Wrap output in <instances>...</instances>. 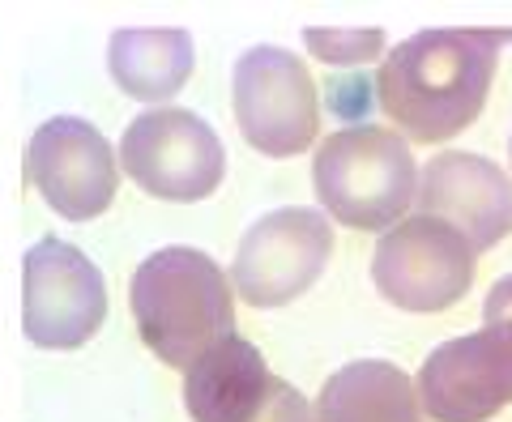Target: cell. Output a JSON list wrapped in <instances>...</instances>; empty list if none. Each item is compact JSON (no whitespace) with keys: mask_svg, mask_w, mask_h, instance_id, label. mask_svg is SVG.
<instances>
[{"mask_svg":"<svg viewBox=\"0 0 512 422\" xmlns=\"http://www.w3.org/2000/svg\"><path fill=\"white\" fill-rule=\"evenodd\" d=\"M508 30H419L384 52L376 99L410 141L440 145L487 107Z\"/></svg>","mask_w":512,"mask_h":422,"instance_id":"obj_1","label":"cell"},{"mask_svg":"<svg viewBox=\"0 0 512 422\" xmlns=\"http://www.w3.org/2000/svg\"><path fill=\"white\" fill-rule=\"evenodd\" d=\"M128 307L158 363L180 371L235 337L231 282L197 248H163L146 256L128 286Z\"/></svg>","mask_w":512,"mask_h":422,"instance_id":"obj_2","label":"cell"},{"mask_svg":"<svg viewBox=\"0 0 512 422\" xmlns=\"http://www.w3.org/2000/svg\"><path fill=\"white\" fill-rule=\"evenodd\" d=\"M312 184L329 218L350 231H384L402 222L419 197V162L402 133L355 124L320 141Z\"/></svg>","mask_w":512,"mask_h":422,"instance_id":"obj_3","label":"cell"},{"mask_svg":"<svg viewBox=\"0 0 512 422\" xmlns=\"http://www.w3.org/2000/svg\"><path fill=\"white\" fill-rule=\"evenodd\" d=\"M231 107L244 141L265 158H295L316 141V77L286 47H252L235 60Z\"/></svg>","mask_w":512,"mask_h":422,"instance_id":"obj_4","label":"cell"},{"mask_svg":"<svg viewBox=\"0 0 512 422\" xmlns=\"http://www.w3.org/2000/svg\"><path fill=\"white\" fill-rule=\"evenodd\" d=\"M107 320V282L82 248L47 235L22 256V333L39 350H77Z\"/></svg>","mask_w":512,"mask_h":422,"instance_id":"obj_5","label":"cell"},{"mask_svg":"<svg viewBox=\"0 0 512 422\" xmlns=\"http://www.w3.org/2000/svg\"><path fill=\"white\" fill-rule=\"evenodd\" d=\"M120 167L158 201H205L227 175V150L188 107H154L120 137Z\"/></svg>","mask_w":512,"mask_h":422,"instance_id":"obj_6","label":"cell"},{"mask_svg":"<svg viewBox=\"0 0 512 422\" xmlns=\"http://www.w3.org/2000/svg\"><path fill=\"white\" fill-rule=\"evenodd\" d=\"M333 252V226L320 209L286 205L256 218L235 248L231 295L248 307H282L308 295Z\"/></svg>","mask_w":512,"mask_h":422,"instance_id":"obj_7","label":"cell"},{"mask_svg":"<svg viewBox=\"0 0 512 422\" xmlns=\"http://www.w3.org/2000/svg\"><path fill=\"white\" fill-rule=\"evenodd\" d=\"M478 252L440 218H402L372 252V282L402 312H444L470 295Z\"/></svg>","mask_w":512,"mask_h":422,"instance_id":"obj_8","label":"cell"},{"mask_svg":"<svg viewBox=\"0 0 512 422\" xmlns=\"http://www.w3.org/2000/svg\"><path fill=\"white\" fill-rule=\"evenodd\" d=\"M26 175L69 222H90L116 201L120 167L107 137L82 116H56L26 145Z\"/></svg>","mask_w":512,"mask_h":422,"instance_id":"obj_9","label":"cell"},{"mask_svg":"<svg viewBox=\"0 0 512 422\" xmlns=\"http://www.w3.org/2000/svg\"><path fill=\"white\" fill-rule=\"evenodd\" d=\"M423 414L436 422H487L512 405V329L487 324L483 333L453 337L423 359Z\"/></svg>","mask_w":512,"mask_h":422,"instance_id":"obj_10","label":"cell"},{"mask_svg":"<svg viewBox=\"0 0 512 422\" xmlns=\"http://www.w3.org/2000/svg\"><path fill=\"white\" fill-rule=\"evenodd\" d=\"M419 201L427 218L448 222L466 235L474 252L495 248L512 231V180L491 158L444 150L423 167Z\"/></svg>","mask_w":512,"mask_h":422,"instance_id":"obj_11","label":"cell"},{"mask_svg":"<svg viewBox=\"0 0 512 422\" xmlns=\"http://www.w3.org/2000/svg\"><path fill=\"white\" fill-rule=\"evenodd\" d=\"M269 367L244 337H227L184 371V405L192 422H248L265 401Z\"/></svg>","mask_w":512,"mask_h":422,"instance_id":"obj_12","label":"cell"},{"mask_svg":"<svg viewBox=\"0 0 512 422\" xmlns=\"http://www.w3.org/2000/svg\"><path fill=\"white\" fill-rule=\"evenodd\" d=\"M316 422H427V414L419 388L402 367L384 359H359L325 380Z\"/></svg>","mask_w":512,"mask_h":422,"instance_id":"obj_13","label":"cell"},{"mask_svg":"<svg viewBox=\"0 0 512 422\" xmlns=\"http://www.w3.org/2000/svg\"><path fill=\"white\" fill-rule=\"evenodd\" d=\"M192 35L188 30H116L107 47L111 81L137 103H163L180 94L192 77Z\"/></svg>","mask_w":512,"mask_h":422,"instance_id":"obj_14","label":"cell"},{"mask_svg":"<svg viewBox=\"0 0 512 422\" xmlns=\"http://www.w3.org/2000/svg\"><path fill=\"white\" fill-rule=\"evenodd\" d=\"M308 52L325 64H367L384 56V30L380 26H363V30H325V26H308L303 30Z\"/></svg>","mask_w":512,"mask_h":422,"instance_id":"obj_15","label":"cell"},{"mask_svg":"<svg viewBox=\"0 0 512 422\" xmlns=\"http://www.w3.org/2000/svg\"><path fill=\"white\" fill-rule=\"evenodd\" d=\"M248 422H316V410L308 405V397L299 393L295 384H286L278 376H269V388H265V401Z\"/></svg>","mask_w":512,"mask_h":422,"instance_id":"obj_16","label":"cell"},{"mask_svg":"<svg viewBox=\"0 0 512 422\" xmlns=\"http://www.w3.org/2000/svg\"><path fill=\"white\" fill-rule=\"evenodd\" d=\"M376 103V77H329V107L342 120H359L367 116Z\"/></svg>","mask_w":512,"mask_h":422,"instance_id":"obj_17","label":"cell"},{"mask_svg":"<svg viewBox=\"0 0 512 422\" xmlns=\"http://www.w3.org/2000/svg\"><path fill=\"white\" fill-rule=\"evenodd\" d=\"M483 320H487V324H504V329H512V273L491 286L487 307H483Z\"/></svg>","mask_w":512,"mask_h":422,"instance_id":"obj_18","label":"cell"},{"mask_svg":"<svg viewBox=\"0 0 512 422\" xmlns=\"http://www.w3.org/2000/svg\"><path fill=\"white\" fill-rule=\"evenodd\" d=\"M508 154H512V137H508Z\"/></svg>","mask_w":512,"mask_h":422,"instance_id":"obj_19","label":"cell"}]
</instances>
